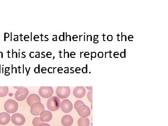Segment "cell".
Instances as JSON below:
<instances>
[{
	"label": "cell",
	"mask_w": 168,
	"mask_h": 126,
	"mask_svg": "<svg viewBox=\"0 0 168 126\" xmlns=\"http://www.w3.org/2000/svg\"><path fill=\"white\" fill-rule=\"evenodd\" d=\"M86 88H87L88 90H90V91H92V86H91V87H88V86H86Z\"/></svg>",
	"instance_id": "d4e9b609"
},
{
	"label": "cell",
	"mask_w": 168,
	"mask_h": 126,
	"mask_svg": "<svg viewBox=\"0 0 168 126\" xmlns=\"http://www.w3.org/2000/svg\"><path fill=\"white\" fill-rule=\"evenodd\" d=\"M39 94L43 98H50L53 95V89L51 86H41L39 90Z\"/></svg>",
	"instance_id": "8992f818"
},
{
	"label": "cell",
	"mask_w": 168,
	"mask_h": 126,
	"mask_svg": "<svg viewBox=\"0 0 168 126\" xmlns=\"http://www.w3.org/2000/svg\"><path fill=\"white\" fill-rule=\"evenodd\" d=\"M10 116L7 113L3 112L0 113V124L5 125L8 124L10 120Z\"/></svg>",
	"instance_id": "4fadbf2b"
},
{
	"label": "cell",
	"mask_w": 168,
	"mask_h": 126,
	"mask_svg": "<svg viewBox=\"0 0 168 126\" xmlns=\"http://www.w3.org/2000/svg\"><path fill=\"white\" fill-rule=\"evenodd\" d=\"M60 108L63 112L68 113L72 111L73 105L72 103L69 100L66 99L62 102L60 105Z\"/></svg>",
	"instance_id": "ba28073f"
},
{
	"label": "cell",
	"mask_w": 168,
	"mask_h": 126,
	"mask_svg": "<svg viewBox=\"0 0 168 126\" xmlns=\"http://www.w3.org/2000/svg\"><path fill=\"white\" fill-rule=\"evenodd\" d=\"M9 88L8 86H0V97H4L8 95Z\"/></svg>",
	"instance_id": "2e32d148"
},
{
	"label": "cell",
	"mask_w": 168,
	"mask_h": 126,
	"mask_svg": "<svg viewBox=\"0 0 168 126\" xmlns=\"http://www.w3.org/2000/svg\"><path fill=\"white\" fill-rule=\"evenodd\" d=\"M61 102L59 97L54 96L49 98L47 102V107L51 111H56L60 107Z\"/></svg>",
	"instance_id": "6da1fadb"
},
{
	"label": "cell",
	"mask_w": 168,
	"mask_h": 126,
	"mask_svg": "<svg viewBox=\"0 0 168 126\" xmlns=\"http://www.w3.org/2000/svg\"><path fill=\"white\" fill-rule=\"evenodd\" d=\"M43 123V121L41 120L39 117H36L32 120V124L34 126H39L40 124Z\"/></svg>",
	"instance_id": "e0dca14e"
},
{
	"label": "cell",
	"mask_w": 168,
	"mask_h": 126,
	"mask_svg": "<svg viewBox=\"0 0 168 126\" xmlns=\"http://www.w3.org/2000/svg\"><path fill=\"white\" fill-rule=\"evenodd\" d=\"M86 91L83 86H77L73 90V94L76 98H82L85 95Z\"/></svg>",
	"instance_id": "30bf717a"
},
{
	"label": "cell",
	"mask_w": 168,
	"mask_h": 126,
	"mask_svg": "<svg viewBox=\"0 0 168 126\" xmlns=\"http://www.w3.org/2000/svg\"><path fill=\"white\" fill-rule=\"evenodd\" d=\"M27 102L29 106H31L34 103L41 102V99L36 94H31L28 97Z\"/></svg>",
	"instance_id": "7c38bea8"
},
{
	"label": "cell",
	"mask_w": 168,
	"mask_h": 126,
	"mask_svg": "<svg viewBox=\"0 0 168 126\" xmlns=\"http://www.w3.org/2000/svg\"><path fill=\"white\" fill-rule=\"evenodd\" d=\"M4 107L5 111L8 113H14L17 111L18 104L16 101L10 99L5 102Z\"/></svg>",
	"instance_id": "7a4b0ae2"
},
{
	"label": "cell",
	"mask_w": 168,
	"mask_h": 126,
	"mask_svg": "<svg viewBox=\"0 0 168 126\" xmlns=\"http://www.w3.org/2000/svg\"><path fill=\"white\" fill-rule=\"evenodd\" d=\"M92 94H93L92 91H89L88 94H87V98H88L89 101L91 103H92V102H93V101H92Z\"/></svg>",
	"instance_id": "d6986e66"
},
{
	"label": "cell",
	"mask_w": 168,
	"mask_h": 126,
	"mask_svg": "<svg viewBox=\"0 0 168 126\" xmlns=\"http://www.w3.org/2000/svg\"><path fill=\"white\" fill-rule=\"evenodd\" d=\"M29 93V91L27 88L24 87L20 88L17 90L15 94V99L20 101H24L25 99H26Z\"/></svg>",
	"instance_id": "5b68a950"
},
{
	"label": "cell",
	"mask_w": 168,
	"mask_h": 126,
	"mask_svg": "<svg viewBox=\"0 0 168 126\" xmlns=\"http://www.w3.org/2000/svg\"><path fill=\"white\" fill-rule=\"evenodd\" d=\"M94 44L98 43H99V41H98V40H94Z\"/></svg>",
	"instance_id": "484cf974"
},
{
	"label": "cell",
	"mask_w": 168,
	"mask_h": 126,
	"mask_svg": "<svg viewBox=\"0 0 168 126\" xmlns=\"http://www.w3.org/2000/svg\"><path fill=\"white\" fill-rule=\"evenodd\" d=\"M91 56H92V58H95L96 57V53L95 52H91Z\"/></svg>",
	"instance_id": "7402d4cb"
},
{
	"label": "cell",
	"mask_w": 168,
	"mask_h": 126,
	"mask_svg": "<svg viewBox=\"0 0 168 126\" xmlns=\"http://www.w3.org/2000/svg\"><path fill=\"white\" fill-rule=\"evenodd\" d=\"M45 110V108L41 102H35L30 106V112L35 116L40 115V113Z\"/></svg>",
	"instance_id": "277c9868"
},
{
	"label": "cell",
	"mask_w": 168,
	"mask_h": 126,
	"mask_svg": "<svg viewBox=\"0 0 168 126\" xmlns=\"http://www.w3.org/2000/svg\"><path fill=\"white\" fill-rule=\"evenodd\" d=\"M23 87H16V86H14V88L15 89H20V88H22Z\"/></svg>",
	"instance_id": "4316f807"
},
{
	"label": "cell",
	"mask_w": 168,
	"mask_h": 126,
	"mask_svg": "<svg viewBox=\"0 0 168 126\" xmlns=\"http://www.w3.org/2000/svg\"><path fill=\"white\" fill-rule=\"evenodd\" d=\"M98 38V35L96 36L95 35L94 36V38H96V39H97V38Z\"/></svg>",
	"instance_id": "83f0119b"
},
{
	"label": "cell",
	"mask_w": 168,
	"mask_h": 126,
	"mask_svg": "<svg viewBox=\"0 0 168 126\" xmlns=\"http://www.w3.org/2000/svg\"><path fill=\"white\" fill-rule=\"evenodd\" d=\"M40 118L43 122H48L52 118V114L49 111L44 110L40 113Z\"/></svg>",
	"instance_id": "8fae6325"
},
{
	"label": "cell",
	"mask_w": 168,
	"mask_h": 126,
	"mask_svg": "<svg viewBox=\"0 0 168 126\" xmlns=\"http://www.w3.org/2000/svg\"><path fill=\"white\" fill-rule=\"evenodd\" d=\"M107 39L109 41H112L113 40V36L112 35H109L107 37Z\"/></svg>",
	"instance_id": "603a6c76"
},
{
	"label": "cell",
	"mask_w": 168,
	"mask_h": 126,
	"mask_svg": "<svg viewBox=\"0 0 168 126\" xmlns=\"http://www.w3.org/2000/svg\"><path fill=\"white\" fill-rule=\"evenodd\" d=\"M39 126H51L50 124H48V123H42V124H40Z\"/></svg>",
	"instance_id": "cb8c5ba5"
},
{
	"label": "cell",
	"mask_w": 168,
	"mask_h": 126,
	"mask_svg": "<svg viewBox=\"0 0 168 126\" xmlns=\"http://www.w3.org/2000/svg\"><path fill=\"white\" fill-rule=\"evenodd\" d=\"M78 113L81 117L86 118L91 113L90 108L85 105L80 106L77 110Z\"/></svg>",
	"instance_id": "9c48e42d"
},
{
	"label": "cell",
	"mask_w": 168,
	"mask_h": 126,
	"mask_svg": "<svg viewBox=\"0 0 168 126\" xmlns=\"http://www.w3.org/2000/svg\"><path fill=\"white\" fill-rule=\"evenodd\" d=\"M73 122V119L70 115H64L61 119L62 124L64 126H71Z\"/></svg>",
	"instance_id": "5bb4252c"
},
{
	"label": "cell",
	"mask_w": 168,
	"mask_h": 126,
	"mask_svg": "<svg viewBox=\"0 0 168 126\" xmlns=\"http://www.w3.org/2000/svg\"><path fill=\"white\" fill-rule=\"evenodd\" d=\"M125 51H126V50L125 49V50H124V52H120V57H121V58H124L126 57V54H125L126 52H125Z\"/></svg>",
	"instance_id": "ffe728a7"
},
{
	"label": "cell",
	"mask_w": 168,
	"mask_h": 126,
	"mask_svg": "<svg viewBox=\"0 0 168 126\" xmlns=\"http://www.w3.org/2000/svg\"><path fill=\"white\" fill-rule=\"evenodd\" d=\"M70 89L69 86H58L56 90V94L60 99H66L70 94Z\"/></svg>",
	"instance_id": "3957f363"
},
{
	"label": "cell",
	"mask_w": 168,
	"mask_h": 126,
	"mask_svg": "<svg viewBox=\"0 0 168 126\" xmlns=\"http://www.w3.org/2000/svg\"><path fill=\"white\" fill-rule=\"evenodd\" d=\"M25 118L23 114L19 113H15L11 117V121L13 124L17 126L24 125L25 122Z\"/></svg>",
	"instance_id": "52a82bcc"
},
{
	"label": "cell",
	"mask_w": 168,
	"mask_h": 126,
	"mask_svg": "<svg viewBox=\"0 0 168 126\" xmlns=\"http://www.w3.org/2000/svg\"><path fill=\"white\" fill-rule=\"evenodd\" d=\"M97 55H98V57L99 58H102L103 57V53L102 52H99Z\"/></svg>",
	"instance_id": "44dd1931"
},
{
	"label": "cell",
	"mask_w": 168,
	"mask_h": 126,
	"mask_svg": "<svg viewBox=\"0 0 168 126\" xmlns=\"http://www.w3.org/2000/svg\"><path fill=\"white\" fill-rule=\"evenodd\" d=\"M85 105L84 104V103L82 101H76L75 102L74 105V108L76 110H77V109L79 108L80 106H82V105Z\"/></svg>",
	"instance_id": "ac0fdd59"
},
{
	"label": "cell",
	"mask_w": 168,
	"mask_h": 126,
	"mask_svg": "<svg viewBox=\"0 0 168 126\" xmlns=\"http://www.w3.org/2000/svg\"><path fill=\"white\" fill-rule=\"evenodd\" d=\"M78 126H89L90 120L89 119L86 118L80 117L78 120Z\"/></svg>",
	"instance_id": "9a60e30c"
}]
</instances>
